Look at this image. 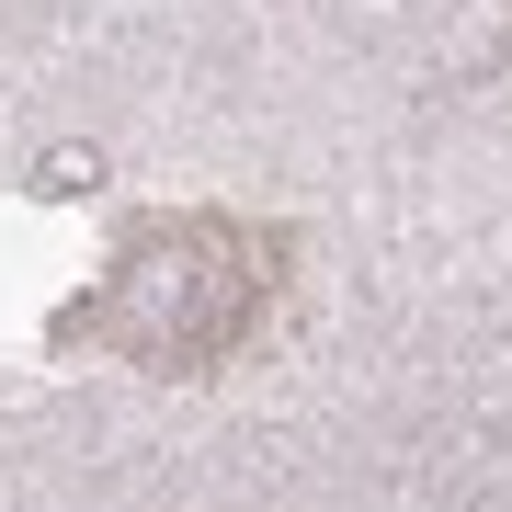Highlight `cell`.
I'll return each mask as SVG.
<instances>
[{
	"mask_svg": "<svg viewBox=\"0 0 512 512\" xmlns=\"http://www.w3.org/2000/svg\"><path fill=\"white\" fill-rule=\"evenodd\" d=\"M285 296V239L251 217H148L126 228L114 274L80 296L69 342H103L148 376H205L217 353H239L262 330V308Z\"/></svg>",
	"mask_w": 512,
	"mask_h": 512,
	"instance_id": "cell-1",
	"label": "cell"
}]
</instances>
